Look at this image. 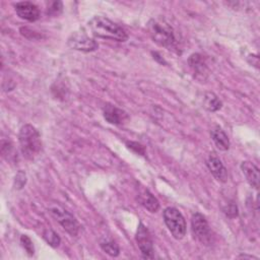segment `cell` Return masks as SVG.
<instances>
[{
	"mask_svg": "<svg viewBox=\"0 0 260 260\" xmlns=\"http://www.w3.org/2000/svg\"><path fill=\"white\" fill-rule=\"evenodd\" d=\"M127 146L139 154H144V147L138 142H127Z\"/></svg>",
	"mask_w": 260,
	"mask_h": 260,
	"instance_id": "603a6c76",
	"label": "cell"
},
{
	"mask_svg": "<svg viewBox=\"0 0 260 260\" xmlns=\"http://www.w3.org/2000/svg\"><path fill=\"white\" fill-rule=\"evenodd\" d=\"M211 137H212V140L215 143L216 147L219 150L225 151V150H228L230 148V145H231L230 139H229L228 135L225 134V132L220 127L217 126V127L212 129Z\"/></svg>",
	"mask_w": 260,
	"mask_h": 260,
	"instance_id": "9a60e30c",
	"label": "cell"
},
{
	"mask_svg": "<svg viewBox=\"0 0 260 260\" xmlns=\"http://www.w3.org/2000/svg\"><path fill=\"white\" fill-rule=\"evenodd\" d=\"M222 211L224 212V214L226 216H229L230 218H235L238 216V207L236 205V203H234L233 201L226 203L224 206H222Z\"/></svg>",
	"mask_w": 260,
	"mask_h": 260,
	"instance_id": "ffe728a7",
	"label": "cell"
},
{
	"mask_svg": "<svg viewBox=\"0 0 260 260\" xmlns=\"http://www.w3.org/2000/svg\"><path fill=\"white\" fill-rule=\"evenodd\" d=\"M103 115L107 122L114 125H121L128 119V115L126 112L111 104H107L104 106Z\"/></svg>",
	"mask_w": 260,
	"mask_h": 260,
	"instance_id": "8fae6325",
	"label": "cell"
},
{
	"mask_svg": "<svg viewBox=\"0 0 260 260\" xmlns=\"http://www.w3.org/2000/svg\"><path fill=\"white\" fill-rule=\"evenodd\" d=\"M87 27L91 35L96 38L117 42H126L128 40V35L126 30L119 24L105 16H93L87 22Z\"/></svg>",
	"mask_w": 260,
	"mask_h": 260,
	"instance_id": "7a4b0ae2",
	"label": "cell"
},
{
	"mask_svg": "<svg viewBox=\"0 0 260 260\" xmlns=\"http://www.w3.org/2000/svg\"><path fill=\"white\" fill-rule=\"evenodd\" d=\"M239 258H250V259H257V257H255V256H249V255H240L239 256Z\"/></svg>",
	"mask_w": 260,
	"mask_h": 260,
	"instance_id": "cb8c5ba5",
	"label": "cell"
},
{
	"mask_svg": "<svg viewBox=\"0 0 260 260\" xmlns=\"http://www.w3.org/2000/svg\"><path fill=\"white\" fill-rule=\"evenodd\" d=\"M15 12L21 19L30 22L36 21L40 18V10L38 6L28 1L18 2L15 5Z\"/></svg>",
	"mask_w": 260,
	"mask_h": 260,
	"instance_id": "9c48e42d",
	"label": "cell"
},
{
	"mask_svg": "<svg viewBox=\"0 0 260 260\" xmlns=\"http://www.w3.org/2000/svg\"><path fill=\"white\" fill-rule=\"evenodd\" d=\"M51 215L62 225V228L71 236L75 237L79 231V224L75 217L59 204H53L49 207Z\"/></svg>",
	"mask_w": 260,
	"mask_h": 260,
	"instance_id": "5b68a950",
	"label": "cell"
},
{
	"mask_svg": "<svg viewBox=\"0 0 260 260\" xmlns=\"http://www.w3.org/2000/svg\"><path fill=\"white\" fill-rule=\"evenodd\" d=\"M26 182V176L25 173H23L22 171H19L15 177V188L17 189H21Z\"/></svg>",
	"mask_w": 260,
	"mask_h": 260,
	"instance_id": "7402d4cb",
	"label": "cell"
},
{
	"mask_svg": "<svg viewBox=\"0 0 260 260\" xmlns=\"http://www.w3.org/2000/svg\"><path fill=\"white\" fill-rule=\"evenodd\" d=\"M20 243H21V246L23 247V249L26 251V253L29 256H32L34 253H35V249H34V245H32L31 240L26 235H22L20 237Z\"/></svg>",
	"mask_w": 260,
	"mask_h": 260,
	"instance_id": "44dd1931",
	"label": "cell"
},
{
	"mask_svg": "<svg viewBox=\"0 0 260 260\" xmlns=\"http://www.w3.org/2000/svg\"><path fill=\"white\" fill-rule=\"evenodd\" d=\"M203 106L209 112H216L221 109L222 103L213 92H206L203 98Z\"/></svg>",
	"mask_w": 260,
	"mask_h": 260,
	"instance_id": "2e32d148",
	"label": "cell"
},
{
	"mask_svg": "<svg viewBox=\"0 0 260 260\" xmlns=\"http://www.w3.org/2000/svg\"><path fill=\"white\" fill-rule=\"evenodd\" d=\"M21 153L24 158L34 160L42 151V140L39 131L29 124L23 125L18 134Z\"/></svg>",
	"mask_w": 260,
	"mask_h": 260,
	"instance_id": "3957f363",
	"label": "cell"
},
{
	"mask_svg": "<svg viewBox=\"0 0 260 260\" xmlns=\"http://www.w3.org/2000/svg\"><path fill=\"white\" fill-rule=\"evenodd\" d=\"M139 201L140 203L149 211V212H156L159 208L158 200L147 190L142 189L139 192Z\"/></svg>",
	"mask_w": 260,
	"mask_h": 260,
	"instance_id": "5bb4252c",
	"label": "cell"
},
{
	"mask_svg": "<svg viewBox=\"0 0 260 260\" xmlns=\"http://www.w3.org/2000/svg\"><path fill=\"white\" fill-rule=\"evenodd\" d=\"M147 29L151 39L157 45L177 54L181 53L180 41L176 36V31L164 17L151 18L147 23Z\"/></svg>",
	"mask_w": 260,
	"mask_h": 260,
	"instance_id": "6da1fadb",
	"label": "cell"
},
{
	"mask_svg": "<svg viewBox=\"0 0 260 260\" xmlns=\"http://www.w3.org/2000/svg\"><path fill=\"white\" fill-rule=\"evenodd\" d=\"M207 167L212 174V176L221 183L226 182L228 180V171L222 165L221 160L215 153H210L207 158Z\"/></svg>",
	"mask_w": 260,
	"mask_h": 260,
	"instance_id": "30bf717a",
	"label": "cell"
},
{
	"mask_svg": "<svg viewBox=\"0 0 260 260\" xmlns=\"http://www.w3.org/2000/svg\"><path fill=\"white\" fill-rule=\"evenodd\" d=\"M188 63L192 71L195 73V77L201 80H205L208 74V69L203 57L200 54H192L189 59Z\"/></svg>",
	"mask_w": 260,
	"mask_h": 260,
	"instance_id": "7c38bea8",
	"label": "cell"
},
{
	"mask_svg": "<svg viewBox=\"0 0 260 260\" xmlns=\"http://www.w3.org/2000/svg\"><path fill=\"white\" fill-rule=\"evenodd\" d=\"M43 238L44 240L53 248H57L60 245V237L58 236V234L56 232H54L51 229H46L43 232Z\"/></svg>",
	"mask_w": 260,
	"mask_h": 260,
	"instance_id": "ac0fdd59",
	"label": "cell"
},
{
	"mask_svg": "<svg viewBox=\"0 0 260 260\" xmlns=\"http://www.w3.org/2000/svg\"><path fill=\"white\" fill-rule=\"evenodd\" d=\"M135 240L141 251L142 257L145 259H153L154 258L153 242H152L149 231L142 222H139L138 224Z\"/></svg>",
	"mask_w": 260,
	"mask_h": 260,
	"instance_id": "ba28073f",
	"label": "cell"
},
{
	"mask_svg": "<svg viewBox=\"0 0 260 260\" xmlns=\"http://www.w3.org/2000/svg\"><path fill=\"white\" fill-rule=\"evenodd\" d=\"M191 230L194 238H196L201 244L209 245L212 241L211 230L205 216L199 212H196L191 217Z\"/></svg>",
	"mask_w": 260,
	"mask_h": 260,
	"instance_id": "52a82bcc",
	"label": "cell"
},
{
	"mask_svg": "<svg viewBox=\"0 0 260 260\" xmlns=\"http://www.w3.org/2000/svg\"><path fill=\"white\" fill-rule=\"evenodd\" d=\"M63 10V4L61 1H50L47 3V13L52 16L59 15Z\"/></svg>",
	"mask_w": 260,
	"mask_h": 260,
	"instance_id": "d6986e66",
	"label": "cell"
},
{
	"mask_svg": "<svg viewBox=\"0 0 260 260\" xmlns=\"http://www.w3.org/2000/svg\"><path fill=\"white\" fill-rule=\"evenodd\" d=\"M241 170L249 185L255 189H258L260 176L259 169L257 168V166L250 160H245L241 164Z\"/></svg>",
	"mask_w": 260,
	"mask_h": 260,
	"instance_id": "4fadbf2b",
	"label": "cell"
},
{
	"mask_svg": "<svg viewBox=\"0 0 260 260\" xmlns=\"http://www.w3.org/2000/svg\"><path fill=\"white\" fill-rule=\"evenodd\" d=\"M162 216L172 236L177 240L183 239L186 235V221L182 213L175 207H167Z\"/></svg>",
	"mask_w": 260,
	"mask_h": 260,
	"instance_id": "277c9868",
	"label": "cell"
},
{
	"mask_svg": "<svg viewBox=\"0 0 260 260\" xmlns=\"http://www.w3.org/2000/svg\"><path fill=\"white\" fill-rule=\"evenodd\" d=\"M67 45L72 50L88 53L95 51L99 48L96 41L89 37L85 31H73L67 39Z\"/></svg>",
	"mask_w": 260,
	"mask_h": 260,
	"instance_id": "8992f818",
	"label": "cell"
},
{
	"mask_svg": "<svg viewBox=\"0 0 260 260\" xmlns=\"http://www.w3.org/2000/svg\"><path fill=\"white\" fill-rule=\"evenodd\" d=\"M100 246L104 252H106L108 255L112 257H117L120 254V248L113 239H110V238L102 239L100 242Z\"/></svg>",
	"mask_w": 260,
	"mask_h": 260,
	"instance_id": "e0dca14e",
	"label": "cell"
}]
</instances>
